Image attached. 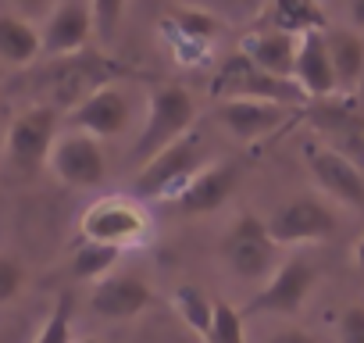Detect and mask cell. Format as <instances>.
<instances>
[{"label": "cell", "instance_id": "obj_20", "mask_svg": "<svg viewBox=\"0 0 364 343\" xmlns=\"http://www.w3.org/2000/svg\"><path fill=\"white\" fill-rule=\"evenodd\" d=\"M272 29L289 33V36H307V33H325V11L318 0H272Z\"/></svg>", "mask_w": 364, "mask_h": 343}, {"label": "cell", "instance_id": "obj_24", "mask_svg": "<svg viewBox=\"0 0 364 343\" xmlns=\"http://www.w3.org/2000/svg\"><path fill=\"white\" fill-rule=\"evenodd\" d=\"M168 22L175 26V33H182V36L193 40V43H208V40H215V33L222 29L215 15L197 11V8H175V11L168 15Z\"/></svg>", "mask_w": 364, "mask_h": 343}, {"label": "cell", "instance_id": "obj_27", "mask_svg": "<svg viewBox=\"0 0 364 343\" xmlns=\"http://www.w3.org/2000/svg\"><path fill=\"white\" fill-rule=\"evenodd\" d=\"M122 11H125V0H90V15H93V33H97L100 40H111V36L118 33Z\"/></svg>", "mask_w": 364, "mask_h": 343}, {"label": "cell", "instance_id": "obj_30", "mask_svg": "<svg viewBox=\"0 0 364 343\" xmlns=\"http://www.w3.org/2000/svg\"><path fill=\"white\" fill-rule=\"evenodd\" d=\"M268 343H318L311 332H304V329H279Z\"/></svg>", "mask_w": 364, "mask_h": 343}, {"label": "cell", "instance_id": "obj_35", "mask_svg": "<svg viewBox=\"0 0 364 343\" xmlns=\"http://www.w3.org/2000/svg\"><path fill=\"white\" fill-rule=\"evenodd\" d=\"M0 150H4V143H0Z\"/></svg>", "mask_w": 364, "mask_h": 343}, {"label": "cell", "instance_id": "obj_23", "mask_svg": "<svg viewBox=\"0 0 364 343\" xmlns=\"http://www.w3.org/2000/svg\"><path fill=\"white\" fill-rule=\"evenodd\" d=\"M118 258H122L118 247L86 240V243L75 250V258H72V275H75V279H97V283H100V279L111 275V268H114Z\"/></svg>", "mask_w": 364, "mask_h": 343}, {"label": "cell", "instance_id": "obj_11", "mask_svg": "<svg viewBox=\"0 0 364 343\" xmlns=\"http://www.w3.org/2000/svg\"><path fill=\"white\" fill-rule=\"evenodd\" d=\"M72 129L93 136V139H107V136H122L132 122V104L118 86H104L97 93H90L79 107H72L68 115Z\"/></svg>", "mask_w": 364, "mask_h": 343}, {"label": "cell", "instance_id": "obj_34", "mask_svg": "<svg viewBox=\"0 0 364 343\" xmlns=\"http://www.w3.org/2000/svg\"><path fill=\"white\" fill-rule=\"evenodd\" d=\"M75 343H100L97 336H82V339H75Z\"/></svg>", "mask_w": 364, "mask_h": 343}, {"label": "cell", "instance_id": "obj_2", "mask_svg": "<svg viewBox=\"0 0 364 343\" xmlns=\"http://www.w3.org/2000/svg\"><path fill=\"white\" fill-rule=\"evenodd\" d=\"M211 164V150L208 139L200 132H190L175 139L171 147H164L161 154H154L136 176V194L139 197H168L178 194L186 183H193L200 172Z\"/></svg>", "mask_w": 364, "mask_h": 343}, {"label": "cell", "instance_id": "obj_16", "mask_svg": "<svg viewBox=\"0 0 364 343\" xmlns=\"http://www.w3.org/2000/svg\"><path fill=\"white\" fill-rule=\"evenodd\" d=\"M289 107L268 100H225L218 107V122L240 139H264L286 122Z\"/></svg>", "mask_w": 364, "mask_h": 343}, {"label": "cell", "instance_id": "obj_10", "mask_svg": "<svg viewBox=\"0 0 364 343\" xmlns=\"http://www.w3.org/2000/svg\"><path fill=\"white\" fill-rule=\"evenodd\" d=\"M314 279H318V275H314V265H311V261L289 258V261H282V265L264 279V286L250 297L247 311H250V315H254V311H264V315H293V311H300L304 300L311 297Z\"/></svg>", "mask_w": 364, "mask_h": 343}, {"label": "cell", "instance_id": "obj_4", "mask_svg": "<svg viewBox=\"0 0 364 343\" xmlns=\"http://www.w3.org/2000/svg\"><path fill=\"white\" fill-rule=\"evenodd\" d=\"M279 243L268 229V222H261L257 215H236V222L229 226L225 240H222V258L225 265L240 275V279H268L279 268Z\"/></svg>", "mask_w": 364, "mask_h": 343}, {"label": "cell", "instance_id": "obj_14", "mask_svg": "<svg viewBox=\"0 0 364 343\" xmlns=\"http://www.w3.org/2000/svg\"><path fill=\"white\" fill-rule=\"evenodd\" d=\"M150 286L146 279L132 275V272H111L107 279H100L90 293V307L100 315V318H111V322H125V318H136L146 304H150Z\"/></svg>", "mask_w": 364, "mask_h": 343}, {"label": "cell", "instance_id": "obj_26", "mask_svg": "<svg viewBox=\"0 0 364 343\" xmlns=\"http://www.w3.org/2000/svg\"><path fill=\"white\" fill-rule=\"evenodd\" d=\"M208 343H247L243 315H240L232 304H225V300H215V318H211Z\"/></svg>", "mask_w": 364, "mask_h": 343}, {"label": "cell", "instance_id": "obj_8", "mask_svg": "<svg viewBox=\"0 0 364 343\" xmlns=\"http://www.w3.org/2000/svg\"><path fill=\"white\" fill-rule=\"evenodd\" d=\"M125 68L100 58V54H75V58H61V65L50 72V93H54V104H65V107H79L90 93L104 90V86H114V75H122Z\"/></svg>", "mask_w": 364, "mask_h": 343}, {"label": "cell", "instance_id": "obj_6", "mask_svg": "<svg viewBox=\"0 0 364 343\" xmlns=\"http://www.w3.org/2000/svg\"><path fill=\"white\" fill-rule=\"evenodd\" d=\"M54 143H58V111L54 104H36L11 122L4 136V154L18 172L29 176V172L50 164Z\"/></svg>", "mask_w": 364, "mask_h": 343}, {"label": "cell", "instance_id": "obj_31", "mask_svg": "<svg viewBox=\"0 0 364 343\" xmlns=\"http://www.w3.org/2000/svg\"><path fill=\"white\" fill-rule=\"evenodd\" d=\"M350 19H353L357 29H364V0H353L350 4Z\"/></svg>", "mask_w": 364, "mask_h": 343}, {"label": "cell", "instance_id": "obj_21", "mask_svg": "<svg viewBox=\"0 0 364 343\" xmlns=\"http://www.w3.org/2000/svg\"><path fill=\"white\" fill-rule=\"evenodd\" d=\"M339 90H353L364 75V40L357 33H325Z\"/></svg>", "mask_w": 364, "mask_h": 343}, {"label": "cell", "instance_id": "obj_5", "mask_svg": "<svg viewBox=\"0 0 364 343\" xmlns=\"http://www.w3.org/2000/svg\"><path fill=\"white\" fill-rule=\"evenodd\" d=\"M82 236L93 240V243H107V247H132V243H143L150 236V218L146 211L129 201V197H100L97 204H90L82 211V222H79Z\"/></svg>", "mask_w": 364, "mask_h": 343}, {"label": "cell", "instance_id": "obj_33", "mask_svg": "<svg viewBox=\"0 0 364 343\" xmlns=\"http://www.w3.org/2000/svg\"><path fill=\"white\" fill-rule=\"evenodd\" d=\"M15 4L22 8V11H40V8H47L50 0H15Z\"/></svg>", "mask_w": 364, "mask_h": 343}, {"label": "cell", "instance_id": "obj_7", "mask_svg": "<svg viewBox=\"0 0 364 343\" xmlns=\"http://www.w3.org/2000/svg\"><path fill=\"white\" fill-rule=\"evenodd\" d=\"M50 168L65 186H75V190H93L107 179V157H104L100 139H93L79 129L58 136L54 154H50Z\"/></svg>", "mask_w": 364, "mask_h": 343}, {"label": "cell", "instance_id": "obj_19", "mask_svg": "<svg viewBox=\"0 0 364 343\" xmlns=\"http://www.w3.org/2000/svg\"><path fill=\"white\" fill-rule=\"evenodd\" d=\"M40 54H43V40L29 19L11 15V11L0 15V61L11 68H22V65H33Z\"/></svg>", "mask_w": 364, "mask_h": 343}, {"label": "cell", "instance_id": "obj_17", "mask_svg": "<svg viewBox=\"0 0 364 343\" xmlns=\"http://www.w3.org/2000/svg\"><path fill=\"white\" fill-rule=\"evenodd\" d=\"M296 86L307 97H328L339 90L336 83V65L328 54V36L325 33H307L300 36V54H296Z\"/></svg>", "mask_w": 364, "mask_h": 343}, {"label": "cell", "instance_id": "obj_13", "mask_svg": "<svg viewBox=\"0 0 364 343\" xmlns=\"http://www.w3.org/2000/svg\"><path fill=\"white\" fill-rule=\"evenodd\" d=\"M236 183H240V168L232 161L229 164L225 161L222 164H208L193 183H186L175 194V211L178 215H211L232 197Z\"/></svg>", "mask_w": 364, "mask_h": 343}, {"label": "cell", "instance_id": "obj_9", "mask_svg": "<svg viewBox=\"0 0 364 343\" xmlns=\"http://www.w3.org/2000/svg\"><path fill=\"white\" fill-rule=\"evenodd\" d=\"M268 229H272L279 247L282 243H318V240H328L336 233V211L321 197L300 194V197H289L268 218Z\"/></svg>", "mask_w": 364, "mask_h": 343}, {"label": "cell", "instance_id": "obj_1", "mask_svg": "<svg viewBox=\"0 0 364 343\" xmlns=\"http://www.w3.org/2000/svg\"><path fill=\"white\" fill-rule=\"evenodd\" d=\"M211 97L215 100H268L282 107H300L307 93L296 86V79H279L257 68L243 51H232L211 75Z\"/></svg>", "mask_w": 364, "mask_h": 343}, {"label": "cell", "instance_id": "obj_32", "mask_svg": "<svg viewBox=\"0 0 364 343\" xmlns=\"http://www.w3.org/2000/svg\"><path fill=\"white\" fill-rule=\"evenodd\" d=\"M353 265H357V272L364 275V236L357 240V247H353Z\"/></svg>", "mask_w": 364, "mask_h": 343}, {"label": "cell", "instance_id": "obj_12", "mask_svg": "<svg viewBox=\"0 0 364 343\" xmlns=\"http://www.w3.org/2000/svg\"><path fill=\"white\" fill-rule=\"evenodd\" d=\"M307 161H311L318 186L332 201H339L346 208H364V176L346 154H339L336 147H318L307 154Z\"/></svg>", "mask_w": 364, "mask_h": 343}, {"label": "cell", "instance_id": "obj_18", "mask_svg": "<svg viewBox=\"0 0 364 343\" xmlns=\"http://www.w3.org/2000/svg\"><path fill=\"white\" fill-rule=\"evenodd\" d=\"M240 51L257 68H264L268 75H279V79H293L296 75L300 36H289V33H279V29H261V33H250Z\"/></svg>", "mask_w": 364, "mask_h": 343}, {"label": "cell", "instance_id": "obj_3", "mask_svg": "<svg viewBox=\"0 0 364 343\" xmlns=\"http://www.w3.org/2000/svg\"><path fill=\"white\" fill-rule=\"evenodd\" d=\"M193 118H197V104H193V93L186 86H175V83L154 86V93L146 100V122H143V132H139L132 157L146 164L154 154H161L175 139L190 136Z\"/></svg>", "mask_w": 364, "mask_h": 343}, {"label": "cell", "instance_id": "obj_28", "mask_svg": "<svg viewBox=\"0 0 364 343\" xmlns=\"http://www.w3.org/2000/svg\"><path fill=\"white\" fill-rule=\"evenodd\" d=\"M22 286H26V268H22V261L11 258V254H0V304L15 300V297L22 293Z\"/></svg>", "mask_w": 364, "mask_h": 343}, {"label": "cell", "instance_id": "obj_22", "mask_svg": "<svg viewBox=\"0 0 364 343\" xmlns=\"http://www.w3.org/2000/svg\"><path fill=\"white\" fill-rule=\"evenodd\" d=\"M171 307H175V315L186 322L193 332H200V336L208 339L211 318H215V300H208L197 286H178L175 297H171Z\"/></svg>", "mask_w": 364, "mask_h": 343}, {"label": "cell", "instance_id": "obj_29", "mask_svg": "<svg viewBox=\"0 0 364 343\" xmlns=\"http://www.w3.org/2000/svg\"><path fill=\"white\" fill-rule=\"evenodd\" d=\"M339 343H364V304H350L336 325Z\"/></svg>", "mask_w": 364, "mask_h": 343}, {"label": "cell", "instance_id": "obj_15", "mask_svg": "<svg viewBox=\"0 0 364 343\" xmlns=\"http://www.w3.org/2000/svg\"><path fill=\"white\" fill-rule=\"evenodd\" d=\"M90 36H93V15L82 4H61L40 29L47 58H75L86 51Z\"/></svg>", "mask_w": 364, "mask_h": 343}, {"label": "cell", "instance_id": "obj_25", "mask_svg": "<svg viewBox=\"0 0 364 343\" xmlns=\"http://www.w3.org/2000/svg\"><path fill=\"white\" fill-rule=\"evenodd\" d=\"M72 307H75L72 293H61L54 300V307H50L47 322L40 325V332H36L33 343H75L72 339Z\"/></svg>", "mask_w": 364, "mask_h": 343}]
</instances>
